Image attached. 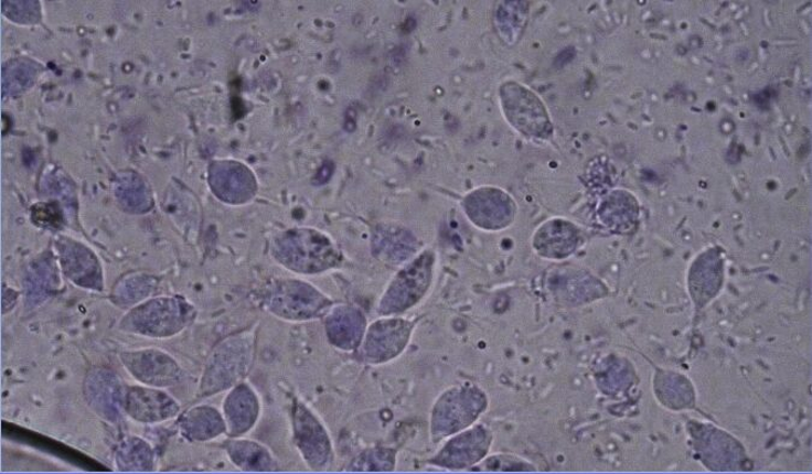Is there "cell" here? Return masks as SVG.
<instances>
[{
    "instance_id": "cell-1",
    "label": "cell",
    "mask_w": 812,
    "mask_h": 474,
    "mask_svg": "<svg viewBox=\"0 0 812 474\" xmlns=\"http://www.w3.org/2000/svg\"><path fill=\"white\" fill-rule=\"evenodd\" d=\"M192 317V306L179 298H157L130 311L121 322L127 331L148 336L179 333Z\"/></svg>"
},
{
    "instance_id": "cell-2",
    "label": "cell",
    "mask_w": 812,
    "mask_h": 474,
    "mask_svg": "<svg viewBox=\"0 0 812 474\" xmlns=\"http://www.w3.org/2000/svg\"><path fill=\"white\" fill-rule=\"evenodd\" d=\"M279 259L296 272L317 273L335 265L336 251L327 237L313 231L288 234L277 246Z\"/></svg>"
},
{
    "instance_id": "cell-3",
    "label": "cell",
    "mask_w": 812,
    "mask_h": 474,
    "mask_svg": "<svg viewBox=\"0 0 812 474\" xmlns=\"http://www.w3.org/2000/svg\"><path fill=\"white\" fill-rule=\"evenodd\" d=\"M253 356L248 337L228 338L210 359L205 377H203V395H213L235 385L245 376L250 367Z\"/></svg>"
},
{
    "instance_id": "cell-4",
    "label": "cell",
    "mask_w": 812,
    "mask_h": 474,
    "mask_svg": "<svg viewBox=\"0 0 812 474\" xmlns=\"http://www.w3.org/2000/svg\"><path fill=\"white\" fill-rule=\"evenodd\" d=\"M267 308L277 316L287 320H309L322 316L331 302L310 284L284 282L266 295Z\"/></svg>"
},
{
    "instance_id": "cell-5",
    "label": "cell",
    "mask_w": 812,
    "mask_h": 474,
    "mask_svg": "<svg viewBox=\"0 0 812 474\" xmlns=\"http://www.w3.org/2000/svg\"><path fill=\"white\" fill-rule=\"evenodd\" d=\"M295 441L306 462L314 470L328 467L332 460V449L328 432L318 419L300 403L293 410Z\"/></svg>"
},
{
    "instance_id": "cell-6",
    "label": "cell",
    "mask_w": 812,
    "mask_h": 474,
    "mask_svg": "<svg viewBox=\"0 0 812 474\" xmlns=\"http://www.w3.org/2000/svg\"><path fill=\"white\" fill-rule=\"evenodd\" d=\"M121 360L130 374L145 385L169 387L178 384L182 377L178 363L161 351L126 352Z\"/></svg>"
},
{
    "instance_id": "cell-7",
    "label": "cell",
    "mask_w": 812,
    "mask_h": 474,
    "mask_svg": "<svg viewBox=\"0 0 812 474\" xmlns=\"http://www.w3.org/2000/svg\"><path fill=\"white\" fill-rule=\"evenodd\" d=\"M431 256L426 254L410 267L403 270L398 278L391 284L385 297L382 311L385 314L394 313L413 306L421 298L429 284Z\"/></svg>"
},
{
    "instance_id": "cell-8",
    "label": "cell",
    "mask_w": 812,
    "mask_h": 474,
    "mask_svg": "<svg viewBox=\"0 0 812 474\" xmlns=\"http://www.w3.org/2000/svg\"><path fill=\"white\" fill-rule=\"evenodd\" d=\"M85 395L94 411L107 421H118L125 408L126 392L114 373L104 369L92 371L86 379Z\"/></svg>"
},
{
    "instance_id": "cell-9",
    "label": "cell",
    "mask_w": 812,
    "mask_h": 474,
    "mask_svg": "<svg viewBox=\"0 0 812 474\" xmlns=\"http://www.w3.org/2000/svg\"><path fill=\"white\" fill-rule=\"evenodd\" d=\"M503 100L506 115L520 130L531 134H543L547 120L544 107L534 95L516 84L503 88Z\"/></svg>"
},
{
    "instance_id": "cell-10",
    "label": "cell",
    "mask_w": 812,
    "mask_h": 474,
    "mask_svg": "<svg viewBox=\"0 0 812 474\" xmlns=\"http://www.w3.org/2000/svg\"><path fill=\"white\" fill-rule=\"evenodd\" d=\"M127 413L142 423L164 422L180 411V406L167 392L130 387L125 395Z\"/></svg>"
},
{
    "instance_id": "cell-11",
    "label": "cell",
    "mask_w": 812,
    "mask_h": 474,
    "mask_svg": "<svg viewBox=\"0 0 812 474\" xmlns=\"http://www.w3.org/2000/svg\"><path fill=\"white\" fill-rule=\"evenodd\" d=\"M225 423L232 435H242L256 422L259 402L247 386H239L229 392L224 405Z\"/></svg>"
},
{
    "instance_id": "cell-12",
    "label": "cell",
    "mask_w": 812,
    "mask_h": 474,
    "mask_svg": "<svg viewBox=\"0 0 812 474\" xmlns=\"http://www.w3.org/2000/svg\"><path fill=\"white\" fill-rule=\"evenodd\" d=\"M63 268L67 278L81 288L101 290L100 268L96 259L84 247L73 246L63 249Z\"/></svg>"
},
{
    "instance_id": "cell-13",
    "label": "cell",
    "mask_w": 812,
    "mask_h": 474,
    "mask_svg": "<svg viewBox=\"0 0 812 474\" xmlns=\"http://www.w3.org/2000/svg\"><path fill=\"white\" fill-rule=\"evenodd\" d=\"M225 428L226 423L221 413L209 406H200L181 419L184 437L191 440L207 441L221 435Z\"/></svg>"
},
{
    "instance_id": "cell-14",
    "label": "cell",
    "mask_w": 812,
    "mask_h": 474,
    "mask_svg": "<svg viewBox=\"0 0 812 474\" xmlns=\"http://www.w3.org/2000/svg\"><path fill=\"white\" fill-rule=\"evenodd\" d=\"M363 331V320L355 310L341 308L328 321V334L333 345L343 349L359 345Z\"/></svg>"
},
{
    "instance_id": "cell-15",
    "label": "cell",
    "mask_w": 812,
    "mask_h": 474,
    "mask_svg": "<svg viewBox=\"0 0 812 474\" xmlns=\"http://www.w3.org/2000/svg\"><path fill=\"white\" fill-rule=\"evenodd\" d=\"M228 455L242 470H274V460L261 445L249 441H233L227 445Z\"/></svg>"
},
{
    "instance_id": "cell-16",
    "label": "cell",
    "mask_w": 812,
    "mask_h": 474,
    "mask_svg": "<svg viewBox=\"0 0 812 474\" xmlns=\"http://www.w3.org/2000/svg\"><path fill=\"white\" fill-rule=\"evenodd\" d=\"M116 462L119 470L147 471L153 466V453L141 439H129L119 446Z\"/></svg>"
},
{
    "instance_id": "cell-17",
    "label": "cell",
    "mask_w": 812,
    "mask_h": 474,
    "mask_svg": "<svg viewBox=\"0 0 812 474\" xmlns=\"http://www.w3.org/2000/svg\"><path fill=\"white\" fill-rule=\"evenodd\" d=\"M520 3H504V8L500 9L496 13L498 26L503 31V34L514 39L520 36V31L523 29V22L526 17L525 10L519 7Z\"/></svg>"
},
{
    "instance_id": "cell-18",
    "label": "cell",
    "mask_w": 812,
    "mask_h": 474,
    "mask_svg": "<svg viewBox=\"0 0 812 474\" xmlns=\"http://www.w3.org/2000/svg\"><path fill=\"white\" fill-rule=\"evenodd\" d=\"M52 272L46 267H36L32 270L30 281L26 283V298L33 304L44 302L52 289Z\"/></svg>"
},
{
    "instance_id": "cell-19",
    "label": "cell",
    "mask_w": 812,
    "mask_h": 474,
    "mask_svg": "<svg viewBox=\"0 0 812 474\" xmlns=\"http://www.w3.org/2000/svg\"><path fill=\"white\" fill-rule=\"evenodd\" d=\"M153 289V284L147 279H133L124 284V288H119V292L115 293L117 303L120 304H133L141 300L147 294H150Z\"/></svg>"
}]
</instances>
